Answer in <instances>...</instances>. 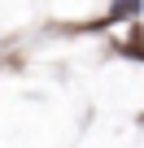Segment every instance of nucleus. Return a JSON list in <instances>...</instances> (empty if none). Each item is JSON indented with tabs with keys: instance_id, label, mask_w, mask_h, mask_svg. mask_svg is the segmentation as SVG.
<instances>
[{
	"instance_id": "obj_1",
	"label": "nucleus",
	"mask_w": 144,
	"mask_h": 148,
	"mask_svg": "<svg viewBox=\"0 0 144 148\" xmlns=\"http://www.w3.org/2000/svg\"><path fill=\"white\" fill-rule=\"evenodd\" d=\"M140 13V0H114V5H109V13L92 26V31H105V26H118V22H131Z\"/></svg>"
},
{
	"instance_id": "obj_3",
	"label": "nucleus",
	"mask_w": 144,
	"mask_h": 148,
	"mask_svg": "<svg viewBox=\"0 0 144 148\" xmlns=\"http://www.w3.org/2000/svg\"><path fill=\"white\" fill-rule=\"evenodd\" d=\"M140 122H144V118H140Z\"/></svg>"
},
{
	"instance_id": "obj_2",
	"label": "nucleus",
	"mask_w": 144,
	"mask_h": 148,
	"mask_svg": "<svg viewBox=\"0 0 144 148\" xmlns=\"http://www.w3.org/2000/svg\"><path fill=\"white\" fill-rule=\"evenodd\" d=\"M122 52H135V57L144 61V39H140V26H135V31L127 35V44H122Z\"/></svg>"
}]
</instances>
